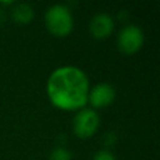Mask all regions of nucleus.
I'll list each match as a JSON object with an SVG mask.
<instances>
[{
  "instance_id": "6",
  "label": "nucleus",
  "mask_w": 160,
  "mask_h": 160,
  "mask_svg": "<svg viewBox=\"0 0 160 160\" xmlns=\"http://www.w3.org/2000/svg\"><path fill=\"white\" fill-rule=\"evenodd\" d=\"M114 30V21L108 14H98L90 22V31L96 39L108 38Z\"/></svg>"
},
{
  "instance_id": "5",
  "label": "nucleus",
  "mask_w": 160,
  "mask_h": 160,
  "mask_svg": "<svg viewBox=\"0 0 160 160\" xmlns=\"http://www.w3.org/2000/svg\"><path fill=\"white\" fill-rule=\"evenodd\" d=\"M115 99V90L109 84H99L89 91L88 100L94 108H104L110 105Z\"/></svg>"
},
{
  "instance_id": "2",
  "label": "nucleus",
  "mask_w": 160,
  "mask_h": 160,
  "mask_svg": "<svg viewBox=\"0 0 160 160\" xmlns=\"http://www.w3.org/2000/svg\"><path fill=\"white\" fill-rule=\"evenodd\" d=\"M45 22L49 31L56 36H65L72 30V15L64 5L51 6L46 11Z\"/></svg>"
},
{
  "instance_id": "1",
  "label": "nucleus",
  "mask_w": 160,
  "mask_h": 160,
  "mask_svg": "<svg viewBox=\"0 0 160 160\" xmlns=\"http://www.w3.org/2000/svg\"><path fill=\"white\" fill-rule=\"evenodd\" d=\"M46 90L55 106L64 110H75L88 102L89 80L80 69L62 66L50 75Z\"/></svg>"
},
{
  "instance_id": "7",
  "label": "nucleus",
  "mask_w": 160,
  "mask_h": 160,
  "mask_svg": "<svg viewBox=\"0 0 160 160\" xmlns=\"http://www.w3.org/2000/svg\"><path fill=\"white\" fill-rule=\"evenodd\" d=\"M34 18V10L28 4H18L12 9V19L20 24H28Z\"/></svg>"
},
{
  "instance_id": "3",
  "label": "nucleus",
  "mask_w": 160,
  "mask_h": 160,
  "mask_svg": "<svg viewBox=\"0 0 160 160\" xmlns=\"http://www.w3.org/2000/svg\"><path fill=\"white\" fill-rule=\"evenodd\" d=\"M99 124L100 119L96 111L82 109L74 118V132L81 139L89 138L96 131Z\"/></svg>"
},
{
  "instance_id": "4",
  "label": "nucleus",
  "mask_w": 160,
  "mask_h": 160,
  "mask_svg": "<svg viewBox=\"0 0 160 160\" xmlns=\"http://www.w3.org/2000/svg\"><path fill=\"white\" fill-rule=\"evenodd\" d=\"M144 42V35L140 28L135 25H128L125 26L118 38V45L119 49L125 54H135L140 50L141 45Z\"/></svg>"
},
{
  "instance_id": "8",
  "label": "nucleus",
  "mask_w": 160,
  "mask_h": 160,
  "mask_svg": "<svg viewBox=\"0 0 160 160\" xmlns=\"http://www.w3.org/2000/svg\"><path fill=\"white\" fill-rule=\"evenodd\" d=\"M50 160H71V154L64 148H56L52 150Z\"/></svg>"
},
{
  "instance_id": "9",
  "label": "nucleus",
  "mask_w": 160,
  "mask_h": 160,
  "mask_svg": "<svg viewBox=\"0 0 160 160\" xmlns=\"http://www.w3.org/2000/svg\"><path fill=\"white\" fill-rule=\"evenodd\" d=\"M94 160H116L115 156L110 152V151H106V150H100L95 154L94 156Z\"/></svg>"
}]
</instances>
